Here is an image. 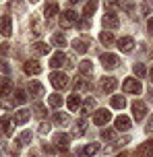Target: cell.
<instances>
[{
  "mask_svg": "<svg viewBox=\"0 0 153 157\" xmlns=\"http://www.w3.org/2000/svg\"><path fill=\"white\" fill-rule=\"evenodd\" d=\"M97 151H99V145H97V143H89L87 147H85V149H83V155L91 157V155H95Z\"/></svg>",
  "mask_w": 153,
  "mask_h": 157,
  "instance_id": "obj_33",
  "label": "cell"
},
{
  "mask_svg": "<svg viewBox=\"0 0 153 157\" xmlns=\"http://www.w3.org/2000/svg\"><path fill=\"white\" fill-rule=\"evenodd\" d=\"M15 103H23L25 101V91L23 89H19V91H15V99H13Z\"/></svg>",
  "mask_w": 153,
  "mask_h": 157,
  "instance_id": "obj_38",
  "label": "cell"
},
{
  "mask_svg": "<svg viewBox=\"0 0 153 157\" xmlns=\"http://www.w3.org/2000/svg\"><path fill=\"white\" fill-rule=\"evenodd\" d=\"M27 91L33 97H40V95H44V85H41L40 81H29L27 83Z\"/></svg>",
  "mask_w": 153,
  "mask_h": 157,
  "instance_id": "obj_9",
  "label": "cell"
},
{
  "mask_svg": "<svg viewBox=\"0 0 153 157\" xmlns=\"http://www.w3.org/2000/svg\"><path fill=\"white\" fill-rule=\"evenodd\" d=\"M116 128H118V130H128V128H130V118L118 116V118H116Z\"/></svg>",
  "mask_w": 153,
  "mask_h": 157,
  "instance_id": "obj_22",
  "label": "cell"
},
{
  "mask_svg": "<svg viewBox=\"0 0 153 157\" xmlns=\"http://www.w3.org/2000/svg\"><path fill=\"white\" fill-rule=\"evenodd\" d=\"M147 132H153V116H151V120H149V124H147Z\"/></svg>",
  "mask_w": 153,
  "mask_h": 157,
  "instance_id": "obj_51",
  "label": "cell"
},
{
  "mask_svg": "<svg viewBox=\"0 0 153 157\" xmlns=\"http://www.w3.org/2000/svg\"><path fill=\"white\" fill-rule=\"evenodd\" d=\"M8 153H10L13 157H17L19 155V149H17V147H8Z\"/></svg>",
  "mask_w": 153,
  "mask_h": 157,
  "instance_id": "obj_46",
  "label": "cell"
},
{
  "mask_svg": "<svg viewBox=\"0 0 153 157\" xmlns=\"http://www.w3.org/2000/svg\"><path fill=\"white\" fill-rule=\"evenodd\" d=\"M118 48L122 52H132L135 50V39L132 37H120L118 39Z\"/></svg>",
  "mask_w": 153,
  "mask_h": 157,
  "instance_id": "obj_15",
  "label": "cell"
},
{
  "mask_svg": "<svg viewBox=\"0 0 153 157\" xmlns=\"http://www.w3.org/2000/svg\"><path fill=\"white\" fill-rule=\"evenodd\" d=\"M13 99H2V101H0V105H2V108H4V110H10V108H13Z\"/></svg>",
  "mask_w": 153,
  "mask_h": 157,
  "instance_id": "obj_44",
  "label": "cell"
},
{
  "mask_svg": "<svg viewBox=\"0 0 153 157\" xmlns=\"http://www.w3.org/2000/svg\"><path fill=\"white\" fill-rule=\"evenodd\" d=\"M99 41H101L104 46H112V44H114L112 31H108V29H105V31H101V33H99Z\"/></svg>",
  "mask_w": 153,
  "mask_h": 157,
  "instance_id": "obj_25",
  "label": "cell"
},
{
  "mask_svg": "<svg viewBox=\"0 0 153 157\" xmlns=\"http://www.w3.org/2000/svg\"><path fill=\"white\" fill-rule=\"evenodd\" d=\"M118 25H120V21H118L116 13H112V10H110V13H108V15L104 17V27L112 31V29H118Z\"/></svg>",
  "mask_w": 153,
  "mask_h": 157,
  "instance_id": "obj_8",
  "label": "cell"
},
{
  "mask_svg": "<svg viewBox=\"0 0 153 157\" xmlns=\"http://www.w3.org/2000/svg\"><path fill=\"white\" fill-rule=\"evenodd\" d=\"M29 157H37V155H35V153H31V155H29Z\"/></svg>",
  "mask_w": 153,
  "mask_h": 157,
  "instance_id": "obj_58",
  "label": "cell"
},
{
  "mask_svg": "<svg viewBox=\"0 0 153 157\" xmlns=\"http://www.w3.org/2000/svg\"><path fill=\"white\" fill-rule=\"evenodd\" d=\"M10 8H17V10L23 8V0H13V2H10Z\"/></svg>",
  "mask_w": 153,
  "mask_h": 157,
  "instance_id": "obj_45",
  "label": "cell"
},
{
  "mask_svg": "<svg viewBox=\"0 0 153 157\" xmlns=\"http://www.w3.org/2000/svg\"><path fill=\"white\" fill-rule=\"evenodd\" d=\"M93 108H95V99H93V97H89V99H85V103H83L81 114H83V116H89V114L93 112Z\"/></svg>",
  "mask_w": 153,
  "mask_h": 157,
  "instance_id": "obj_21",
  "label": "cell"
},
{
  "mask_svg": "<svg viewBox=\"0 0 153 157\" xmlns=\"http://www.w3.org/2000/svg\"><path fill=\"white\" fill-rule=\"evenodd\" d=\"M13 134V122L8 116L0 118V136H10Z\"/></svg>",
  "mask_w": 153,
  "mask_h": 157,
  "instance_id": "obj_7",
  "label": "cell"
},
{
  "mask_svg": "<svg viewBox=\"0 0 153 157\" xmlns=\"http://www.w3.org/2000/svg\"><path fill=\"white\" fill-rule=\"evenodd\" d=\"M85 130H87V122L81 118V120H77V124H75V134H85Z\"/></svg>",
  "mask_w": 153,
  "mask_h": 157,
  "instance_id": "obj_34",
  "label": "cell"
},
{
  "mask_svg": "<svg viewBox=\"0 0 153 157\" xmlns=\"http://www.w3.org/2000/svg\"><path fill=\"white\" fill-rule=\"evenodd\" d=\"M50 64H52V68H60V66H64V64H66V54H64V52H56V54L50 58Z\"/></svg>",
  "mask_w": 153,
  "mask_h": 157,
  "instance_id": "obj_12",
  "label": "cell"
},
{
  "mask_svg": "<svg viewBox=\"0 0 153 157\" xmlns=\"http://www.w3.org/2000/svg\"><path fill=\"white\" fill-rule=\"evenodd\" d=\"M110 122V112L108 110H97L95 114H93V124L95 126H104Z\"/></svg>",
  "mask_w": 153,
  "mask_h": 157,
  "instance_id": "obj_6",
  "label": "cell"
},
{
  "mask_svg": "<svg viewBox=\"0 0 153 157\" xmlns=\"http://www.w3.org/2000/svg\"><path fill=\"white\" fill-rule=\"evenodd\" d=\"M77 21H79V17L75 10H64L60 15V27H64V29H71L73 25H77Z\"/></svg>",
  "mask_w": 153,
  "mask_h": 157,
  "instance_id": "obj_1",
  "label": "cell"
},
{
  "mask_svg": "<svg viewBox=\"0 0 153 157\" xmlns=\"http://www.w3.org/2000/svg\"><path fill=\"white\" fill-rule=\"evenodd\" d=\"M31 33H33V35H40V33H41V19L37 15L31 19Z\"/></svg>",
  "mask_w": 153,
  "mask_h": 157,
  "instance_id": "obj_29",
  "label": "cell"
},
{
  "mask_svg": "<svg viewBox=\"0 0 153 157\" xmlns=\"http://www.w3.org/2000/svg\"><path fill=\"white\" fill-rule=\"evenodd\" d=\"M33 50L37 52V54H50V46L48 44H44V41H37V44H33Z\"/></svg>",
  "mask_w": 153,
  "mask_h": 157,
  "instance_id": "obj_31",
  "label": "cell"
},
{
  "mask_svg": "<svg viewBox=\"0 0 153 157\" xmlns=\"http://www.w3.org/2000/svg\"><path fill=\"white\" fill-rule=\"evenodd\" d=\"M31 2H37V0H31Z\"/></svg>",
  "mask_w": 153,
  "mask_h": 157,
  "instance_id": "obj_59",
  "label": "cell"
},
{
  "mask_svg": "<svg viewBox=\"0 0 153 157\" xmlns=\"http://www.w3.org/2000/svg\"><path fill=\"white\" fill-rule=\"evenodd\" d=\"M122 87H124V93H132V95L141 93V89H143V87H141V83H139L137 78H126Z\"/></svg>",
  "mask_w": 153,
  "mask_h": 157,
  "instance_id": "obj_4",
  "label": "cell"
},
{
  "mask_svg": "<svg viewBox=\"0 0 153 157\" xmlns=\"http://www.w3.org/2000/svg\"><path fill=\"white\" fill-rule=\"evenodd\" d=\"M54 122H56V124H60V126H66V124H68V116L58 112L56 116H54Z\"/></svg>",
  "mask_w": 153,
  "mask_h": 157,
  "instance_id": "obj_35",
  "label": "cell"
},
{
  "mask_svg": "<svg viewBox=\"0 0 153 157\" xmlns=\"http://www.w3.org/2000/svg\"><path fill=\"white\" fill-rule=\"evenodd\" d=\"M118 4H120L122 8H126V10H132V6H135L132 0H118Z\"/></svg>",
  "mask_w": 153,
  "mask_h": 157,
  "instance_id": "obj_40",
  "label": "cell"
},
{
  "mask_svg": "<svg viewBox=\"0 0 153 157\" xmlns=\"http://www.w3.org/2000/svg\"><path fill=\"white\" fill-rule=\"evenodd\" d=\"M126 143H128V136H126V139H120V141H118V145H116V147H124V145H126Z\"/></svg>",
  "mask_w": 153,
  "mask_h": 157,
  "instance_id": "obj_50",
  "label": "cell"
},
{
  "mask_svg": "<svg viewBox=\"0 0 153 157\" xmlns=\"http://www.w3.org/2000/svg\"><path fill=\"white\" fill-rule=\"evenodd\" d=\"M79 27L85 31V29H89V23H87V21H79Z\"/></svg>",
  "mask_w": 153,
  "mask_h": 157,
  "instance_id": "obj_49",
  "label": "cell"
},
{
  "mask_svg": "<svg viewBox=\"0 0 153 157\" xmlns=\"http://www.w3.org/2000/svg\"><path fill=\"white\" fill-rule=\"evenodd\" d=\"M8 52V44H0V54H6Z\"/></svg>",
  "mask_w": 153,
  "mask_h": 157,
  "instance_id": "obj_48",
  "label": "cell"
},
{
  "mask_svg": "<svg viewBox=\"0 0 153 157\" xmlns=\"http://www.w3.org/2000/svg\"><path fill=\"white\" fill-rule=\"evenodd\" d=\"M118 157H130V155H128V153H122V155H118Z\"/></svg>",
  "mask_w": 153,
  "mask_h": 157,
  "instance_id": "obj_55",
  "label": "cell"
},
{
  "mask_svg": "<svg viewBox=\"0 0 153 157\" xmlns=\"http://www.w3.org/2000/svg\"><path fill=\"white\" fill-rule=\"evenodd\" d=\"M149 81L153 83V66H151V71H149Z\"/></svg>",
  "mask_w": 153,
  "mask_h": 157,
  "instance_id": "obj_53",
  "label": "cell"
},
{
  "mask_svg": "<svg viewBox=\"0 0 153 157\" xmlns=\"http://www.w3.org/2000/svg\"><path fill=\"white\" fill-rule=\"evenodd\" d=\"M68 141H71V136H68V134H64V132H60V134H56V139H54V145H56L58 149L66 151V147H68Z\"/></svg>",
  "mask_w": 153,
  "mask_h": 157,
  "instance_id": "obj_16",
  "label": "cell"
},
{
  "mask_svg": "<svg viewBox=\"0 0 153 157\" xmlns=\"http://www.w3.org/2000/svg\"><path fill=\"white\" fill-rule=\"evenodd\" d=\"M0 68H2L4 72H8V64H6V62H2V64H0Z\"/></svg>",
  "mask_w": 153,
  "mask_h": 157,
  "instance_id": "obj_52",
  "label": "cell"
},
{
  "mask_svg": "<svg viewBox=\"0 0 153 157\" xmlns=\"http://www.w3.org/2000/svg\"><path fill=\"white\" fill-rule=\"evenodd\" d=\"M99 60H101V64H104L105 68H116V66L120 64V58L116 54H101Z\"/></svg>",
  "mask_w": 153,
  "mask_h": 157,
  "instance_id": "obj_5",
  "label": "cell"
},
{
  "mask_svg": "<svg viewBox=\"0 0 153 157\" xmlns=\"http://www.w3.org/2000/svg\"><path fill=\"white\" fill-rule=\"evenodd\" d=\"M52 44H54L56 48H64L66 46V37L62 35V33H54V35H52Z\"/></svg>",
  "mask_w": 153,
  "mask_h": 157,
  "instance_id": "obj_30",
  "label": "cell"
},
{
  "mask_svg": "<svg viewBox=\"0 0 153 157\" xmlns=\"http://www.w3.org/2000/svg\"><path fill=\"white\" fill-rule=\"evenodd\" d=\"M50 132V124L48 122H41L40 124V134H48Z\"/></svg>",
  "mask_w": 153,
  "mask_h": 157,
  "instance_id": "obj_43",
  "label": "cell"
},
{
  "mask_svg": "<svg viewBox=\"0 0 153 157\" xmlns=\"http://www.w3.org/2000/svg\"><path fill=\"white\" fill-rule=\"evenodd\" d=\"M29 141H31V132H29V130H25V132L19 134V145H27Z\"/></svg>",
  "mask_w": 153,
  "mask_h": 157,
  "instance_id": "obj_37",
  "label": "cell"
},
{
  "mask_svg": "<svg viewBox=\"0 0 153 157\" xmlns=\"http://www.w3.org/2000/svg\"><path fill=\"white\" fill-rule=\"evenodd\" d=\"M56 15H58V4L56 2H48V6H46V10H44V17H46L48 21H52Z\"/></svg>",
  "mask_w": 153,
  "mask_h": 157,
  "instance_id": "obj_17",
  "label": "cell"
},
{
  "mask_svg": "<svg viewBox=\"0 0 153 157\" xmlns=\"http://www.w3.org/2000/svg\"><path fill=\"white\" fill-rule=\"evenodd\" d=\"M145 64H135V75L137 77H145Z\"/></svg>",
  "mask_w": 153,
  "mask_h": 157,
  "instance_id": "obj_39",
  "label": "cell"
},
{
  "mask_svg": "<svg viewBox=\"0 0 153 157\" xmlns=\"http://www.w3.org/2000/svg\"><path fill=\"white\" fill-rule=\"evenodd\" d=\"M31 118V114H29V110H19L15 114V122L17 124H27V120Z\"/></svg>",
  "mask_w": 153,
  "mask_h": 157,
  "instance_id": "obj_20",
  "label": "cell"
},
{
  "mask_svg": "<svg viewBox=\"0 0 153 157\" xmlns=\"http://www.w3.org/2000/svg\"><path fill=\"white\" fill-rule=\"evenodd\" d=\"M66 105H68V110H71V112L79 110V108H81V97H79V93L71 95V97H68V101H66Z\"/></svg>",
  "mask_w": 153,
  "mask_h": 157,
  "instance_id": "obj_19",
  "label": "cell"
},
{
  "mask_svg": "<svg viewBox=\"0 0 153 157\" xmlns=\"http://www.w3.org/2000/svg\"><path fill=\"white\" fill-rule=\"evenodd\" d=\"M91 85H89L85 78H77V83H75V93H83V91H89Z\"/></svg>",
  "mask_w": 153,
  "mask_h": 157,
  "instance_id": "obj_23",
  "label": "cell"
},
{
  "mask_svg": "<svg viewBox=\"0 0 153 157\" xmlns=\"http://www.w3.org/2000/svg\"><path fill=\"white\" fill-rule=\"evenodd\" d=\"M95 10H97V0H89L87 4H85V8H83V15H85V17H91Z\"/></svg>",
  "mask_w": 153,
  "mask_h": 157,
  "instance_id": "obj_27",
  "label": "cell"
},
{
  "mask_svg": "<svg viewBox=\"0 0 153 157\" xmlns=\"http://www.w3.org/2000/svg\"><path fill=\"white\" fill-rule=\"evenodd\" d=\"M0 33L4 37H8L13 33V21H10V17H0Z\"/></svg>",
  "mask_w": 153,
  "mask_h": 157,
  "instance_id": "obj_11",
  "label": "cell"
},
{
  "mask_svg": "<svg viewBox=\"0 0 153 157\" xmlns=\"http://www.w3.org/2000/svg\"><path fill=\"white\" fill-rule=\"evenodd\" d=\"M114 136H116L114 130H104V132H101V139H104V141H114Z\"/></svg>",
  "mask_w": 153,
  "mask_h": 157,
  "instance_id": "obj_41",
  "label": "cell"
},
{
  "mask_svg": "<svg viewBox=\"0 0 153 157\" xmlns=\"http://www.w3.org/2000/svg\"><path fill=\"white\" fill-rule=\"evenodd\" d=\"M137 155H139V157H153V141H147V143H143V145L139 147Z\"/></svg>",
  "mask_w": 153,
  "mask_h": 157,
  "instance_id": "obj_14",
  "label": "cell"
},
{
  "mask_svg": "<svg viewBox=\"0 0 153 157\" xmlns=\"http://www.w3.org/2000/svg\"><path fill=\"white\" fill-rule=\"evenodd\" d=\"M79 71H81V75H85V77L91 75V72H93V62H91V60H83V62L79 64Z\"/></svg>",
  "mask_w": 153,
  "mask_h": 157,
  "instance_id": "obj_24",
  "label": "cell"
},
{
  "mask_svg": "<svg viewBox=\"0 0 153 157\" xmlns=\"http://www.w3.org/2000/svg\"><path fill=\"white\" fill-rule=\"evenodd\" d=\"M33 114H35L37 118H44L46 116V108H44L41 103H35V105H33Z\"/></svg>",
  "mask_w": 153,
  "mask_h": 157,
  "instance_id": "obj_36",
  "label": "cell"
},
{
  "mask_svg": "<svg viewBox=\"0 0 153 157\" xmlns=\"http://www.w3.org/2000/svg\"><path fill=\"white\" fill-rule=\"evenodd\" d=\"M110 103H112V108L120 110V108H124V105H126V97H124V95H114Z\"/></svg>",
  "mask_w": 153,
  "mask_h": 157,
  "instance_id": "obj_26",
  "label": "cell"
},
{
  "mask_svg": "<svg viewBox=\"0 0 153 157\" xmlns=\"http://www.w3.org/2000/svg\"><path fill=\"white\" fill-rule=\"evenodd\" d=\"M10 93V78H0V97Z\"/></svg>",
  "mask_w": 153,
  "mask_h": 157,
  "instance_id": "obj_28",
  "label": "cell"
},
{
  "mask_svg": "<svg viewBox=\"0 0 153 157\" xmlns=\"http://www.w3.org/2000/svg\"><path fill=\"white\" fill-rule=\"evenodd\" d=\"M48 103H50V108H60V105H62V97L58 93H52L48 97Z\"/></svg>",
  "mask_w": 153,
  "mask_h": 157,
  "instance_id": "obj_32",
  "label": "cell"
},
{
  "mask_svg": "<svg viewBox=\"0 0 153 157\" xmlns=\"http://www.w3.org/2000/svg\"><path fill=\"white\" fill-rule=\"evenodd\" d=\"M77 2H81V0H71V4H77Z\"/></svg>",
  "mask_w": 153,
  "mask_h": 157,
  "instance_id": "obj_57",
  "label": "cell"
},
{
  "mask_svg": "<svg viewBox=\"0 0 153 157\" xmlns=\"http://www.w3.org/2000/svg\"><path fill=\"white\" fill-rule=\"evenodd\" d=\"M147 29H149V33L153 35V17L149 19V21H147Z\"/></svg>",
  "mask_w": 153,
  "mask_h": 157,
  "instance_id": "obj_47",
  "label": "cell"
},
{
  "mask_svg": "<svg viewBox=\"0 0 153 157\" xmlns=\"http://www.w3.org/2000/svg\"><path fill=\"white\" fill-rule=\"evenodd\" d=\"M149 99H151V101H153V89H151V93H149Z\"/></svg>",
  "mask_w": 153,
  "mask_h": 157,
  "instance_id": "obj_56",
  "label": "cell"
},
{
  "mask_svg": "<svg viewBox=\"0 0 153 157\" xmlns=\"http://www.w3.org/2000/svg\"><path fill=\"white\" fill-rule=\"evenodd\" d=\"M23 71L27 72V75H40L41 72V64L37 62V60H27V62L23 64Z\"/></svg>",
  "mask_w": 153,
  "mask_h": 157,
  "instance_id": "obj_10",
  "label": "cell"
},
{
  "mask_svg": "<svg viewBox=\"0 0 153 157\" xmlns=\"http://www.w3.org/2000/svg\"><path fill=\"white\" fill-rule=\"evenodd\" d=\"M116 87H118V81H116V78H112V77H104L101 78V89H104L105 93H112Z\"/></svg>",
  "mask_w": 153,
  "mask_h": 157,
  "instance_id": "obj_13",
  "label": "cell"
},
{
  "mask_svg": "<svg viewBox=\"0 0 153 157\" xmlns=\"http://www.w3.org/2000/svg\"><path fill=\"white\" fill-rule=\"evenodd\" d=\"M73 48H75V52L85 54V52H87V48H89V41H87V39H75V41H73Z\"/></svg>",
  "mask_w": 153,
  "mask_h": 157,
  "instance_id": "obj_18",
  "label": "cell"
},
{
  "mask_svg": "<svg viewBox=\"0 0 153 157\" xmlns=\"http://www.w3.org/2000/svg\"><path fill=\"white\" fill-rule=\"evenodd\" d=\"M50 81H52V85L56 87V89H66V87H68V77H66L64 72L54 71L50 75Z\"/></svg>",
  "mask_w": 153,
  "mask_h": 157,
  "instance_id": "obj_2",
  "label": "cell"
},
{
  "mask_svg": "<svg viewBox=\"0 0 153 157\" xmlns=\"http://www.w3.org/2000/svg\"><path fill=\"white\" fill-rule=\"evenodd\" d=\"M60 157H71V155H68V153H66V151H62V155H60Z\"/></svg>",
  "mask_w": 153,
  "mask_h": 157,
  "instance_id": "obj_54",
  "label": "cell"
},
{
  "mask_svg": "<svg viewBox=\"0 0 153 157\" xmlns=\"http://www.w3.org/2000/svg\"><path fill=\"white\" fill-rule=\"evenodd\" d=\"M132 116H135L137 122H143V118L147 116V103H143V101L132 103Z\"/></svg>",
  "mask_w": 153,
  "mask_h": 157,
  "instance_id": "obj_3",
  "label": "cell"
},
{
  "mask_svg": "<svg viewBox=\"0 0 153 157\" xmlns=\"http://www.w3.org/2000/svg\"><path fill=\"white\" fill-rule=\"evenodd\" d=\"M44 153H46V155H54V147H52V145H50V143H44Z\"/></svg>",
  "mask_w": 153,
  "mask_h": 157,
  "instance_id": "obj_42",
  "label": "cell"
},
{
  "mask_svg": "<svg viewBox=\"0 0 153 157\" xmlns=\"http://www.w3.org/2000/svg\"><path fill=\"white\" fill-rule=\"evenodd\" d=\"M149 2H151V0H149Z\"/></svg>",
  "mask_w": 153,
  "mask_h": 157,
  "instance_id": "obj_60",
  "label": "cell"
}]
</instances>
